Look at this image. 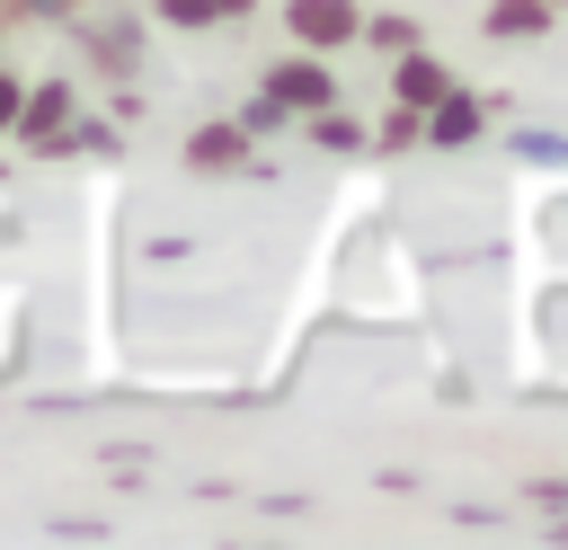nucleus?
Wrapping results in <instances>:
<instances>
[{
  "mask_svg": "<svg viewBox=\"0 0 568 550\" xmlns=\"http://www.w3.org/2000/svg\"><path fill=\"white\" fill-rule=\"evenodd\" d=\"M293 27H302L311 44H337V35H355V9H346V0H302Z\"/></svg>",
  "mask_w": 568,
  "mask_h": 550,
  "instance_id": "nucleus-1",
  "label": "nucleus"
},
{
  "mask_svg": "<svg viewBox=\"0 0 568 550\" xmlns=\"http://www.w3.org/2000/svg\"><path fill=\"white\" fill-rule=\"evenodd\" d=\"M275 98H328V80H320V62H293V71H275Z\"/></svg>",
  "mask_w": 568,
  "mask_h": 550,
  "instance_id": "nucleus-2",
  "label": "nucleus"
},
{
  "mask_svg": "<svg viewBox=\"0 0 568 550\" xmlns=\"http://www.w3.org/2000/svg\"><path fill=\"white\" fill-rule=\"evenodd\" d=\"M399 80H408V98H435V89H444V71H435V62H408Z\"/></svg>",
  "mask_w": 568,
  "mask_h": 550,
  "instance_id": "nucleus-3",
  "label": "nucleus"
},
{
  "mask_svg": "<svg viewBox=\"0 0 568 550\" xmlns=\"http://www.w3.org/2000/svg\"><path fill=\"white\" fill-rule=\"evenodd\" d=\"M169 18H186V27H195V18H213V0H169Z\"/></svg>",
  "mask_w": 568,
  "mask_h": 550,
  "instance_id": "nucleus-4",
  "label": "nucleus"
},
{
  "mask_svg": "<svg viewBox=\"0 0 568 550\" xmlns=\"http://www.w3.org/2000/svg\"><path fill=\"white\" fill-rule=\"evenodd\" d=\"M9 106H18V98H9V80H0V115H9Z\"/></svg>",
  "mask_w": 568,
  "mask_h": 550,
  "instance_id": "nucleus-5",
  "label": "nucleus"
}]
</instances>
